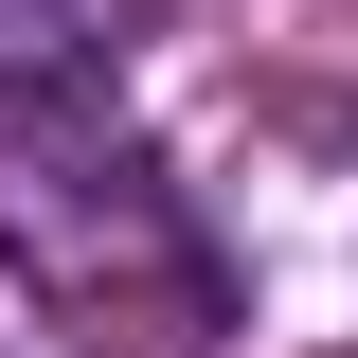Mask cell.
Wrapping results in <instances>:
<instances>
[{"instance_id":"6da1fadb","label":"cell","mask_w":358,"mask_h":358,"mask_svg":"<svg viewBox=\"0 0 358 358\" xmlns=\"http://www.w3.org/2000/svg\"><path fill=\"white\" fill-rule=\"evenodd\" d=\"M0 268L54 287V305H162L179 341L215 322V251L179 215V179L108 126V90L0 108Z\"/></svg>"},{"instance_id":"7a4b0ae2","label":"cell","mask_w":358,"mask_h":358,"mask_svg":"<svg viewBox=\"0 0 358 358\" xmlns=\"http://www.w3.org/2000/svg\"><path fill=\"white\" fill-rule=\"evenodd\" d=\"M143 0H0V108H54V90H108Z\"/></svg>"}]
</instances>
